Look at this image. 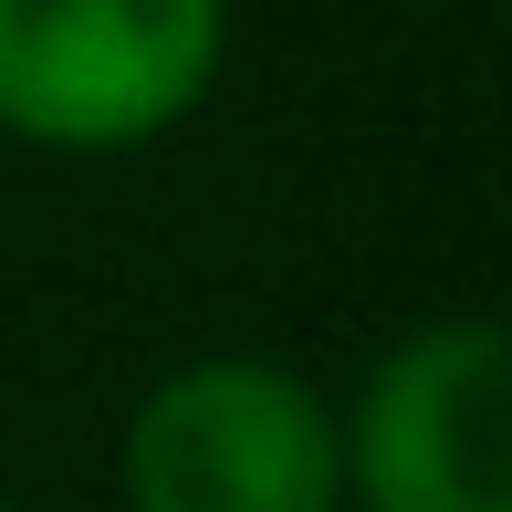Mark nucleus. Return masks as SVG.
Wrapping results in <instances>:
<instances>
[{
	"instance_id": "obj_1",
	"label": "nucleus",
	"mask_w": 512,
	"mask_h": 512,
	"mask_svg": "<svg viewBox=\"0 0 512 512\" xmlns=\"http://www.w3.org/2000/svg\"><path fill=\"white\" fill-rule=\"evenodd\" d=\"M230 0H0V136L126 157L220 84Z\"/></svg>"
},
{
	"instance_id": "obj_2",
	"label": "nucleus",
	"mask_w": 512,
	"mask_h": 512,
	"mask_svg": "<svg viewBox=\"0 0 512 512\" xmlns=\"http://www.w3.org/2000/svg\"><path fill=\"white\" fill-rule=\"evenodd\" d=\"M126 512H345L335 398L283 356H189L115 450Z\"/></svg>"
},
{
	"instance_id": "obj_3",
	"label": "nucleus",
	"mask_w": 512,
	"mask_h": 512,
	"mask_svg": "<svg viewBox=\"0 0 512 512\" xmlns=\"http://www.w3.org/2000/svg\"><path fill=\"white\" fill-rule=\"evenodd\" d=\"M356 512H512V345L492 314L408 324L335 408Z\"/></svg>"
},
{
	"instance_id": "obj_4",
	"label": "nucleus",
	"mask_w": 512,
	"mask_h": 512,
	"mask_svg": "<svg viewBox=\"0 0 512 512\" xmlns=\"http://www.w3.org/2000/svg\"><path fill=\"white\" fill-rule=\"evenodd\" d=\"M0 512H21V502H11V492H0Z\"/></svg>"
}]
</instances>
